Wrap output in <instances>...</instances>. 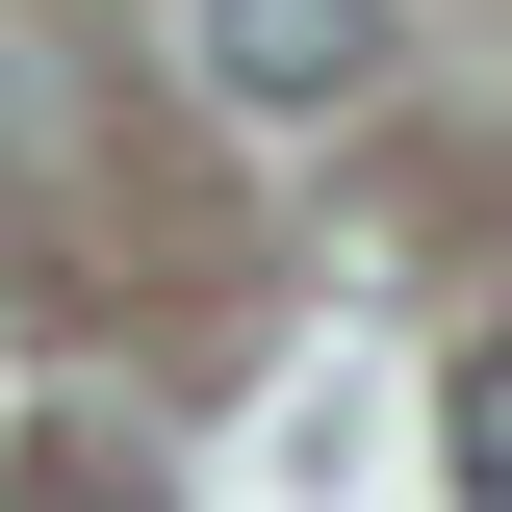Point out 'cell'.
<instances>
[{
	"label": "cell",
	"mask_w": 512,
	"mask_h": 512,
	"mask_svg": "<svg viewBox=\"0 0 512 512\" xmlns=\"http://www.w3.org/2000/svg\"><path fill=\"white\" fill-rule=\"evenodd\" d=\"M436 461L512 512V333H461V384H436Z\"/></svg>",
	"instance_id": "obj_2"
},
{
	"label": "cell",
	"mask_w": 512,
	"mask_h": 512,
	"mask_svg": "<svg viewBox=\"0 0 512 512\" xmlns=\"http://www.w3.org/2000/svg\"><path fill=\"white\" fill-rule=\"evenodd\" d=\"M205 77H231L256 128H333L384 77V0H205Z\"/></svg>",
	"instance_id": "obj_1"
}]
</instances>
